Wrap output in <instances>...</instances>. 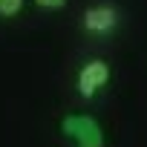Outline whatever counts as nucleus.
<instances>
[{"label":"nucleus","mask_w":147,"mask_h":147,"mask_svg":"<svg viewBox=\"0 0 147 147\" xmlns=\"http://www.w3.org/2000/svg\"><path fill=\"white\" fill-rule=\"evenodd\" d=\"M35 6L43 9V12H61L66 6V0H35Z\"/></svg>","instance_id":"4"},{"label":"nucleus","mask_w":147,"mask_h":147,"mask_svg":"<svg viewBox=\"0 0 147 147\" xmlns=\"http://www.w3.org/2000/svg\"><path fill=\"white\" fill-rule=\"evenodd\" d=\"M23 6H26V0H0V18L12 20V18H18L23 12Z\"/></svg>","instance_id":"3"},{"label":"nucleus","mask_w":147,"mask_h":147,"mask_svg":"<svg viewBox=\"0 0 147 147\" xmlns=\"http://www.w3.org/2000/svg\"><path fill=\"white\" fill-rule=\"evenodd\" d=\"M110 78H113L110 61H104V58H87L78 66V72H75V92L84 101H92V98H98L107 90Z\"/></svg>","instance_id":"1"},{"label":"nucleus","mask_w":147,"mask_h":147,"mask_svg":"<svg viewBox=\"0 0 147 147\" xmlns=\"http://www.w3.org/2000/svg\"><path fill=\"white\" fill-rule=\"evenodd\" d=\"M118 26H121V12H118V6L107 3V0L87 6L81 15V29L90 38H110Z\"/></svg>","instance_id":"2"}]
</instances>
